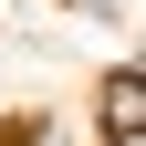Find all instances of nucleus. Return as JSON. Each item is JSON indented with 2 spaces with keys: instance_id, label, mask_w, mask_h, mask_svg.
<instances>
[{
  "instance_id": "obj_1",
  "label": "nucleus",
  "mask_w": 146,
  "mask_h": 146,
  "mask_svg": "<svg viewBox=\"0 0 146 146\" xmlns=\"http://www.w3.org/2000/svg\"><path fill=\"white\" fill-rule=\"evenodd\" d=\"M104 136H146V73H104Z\"/></svg>"
},
{
  "instance_id": "obj_2",
  "label": "nucleus",
  "mask_w": 146,
  "mask_h": 146,
  "mask_svg": "<svg viewBox=\"0 0 146 146\" xmlns=\"http://www.w3.org/2000/svg\"><path fill=\"white\" fill-rule=\"evenodd\" d=\"M115 146H146V136H115Z\"/></svg>"
}]
</instances>
